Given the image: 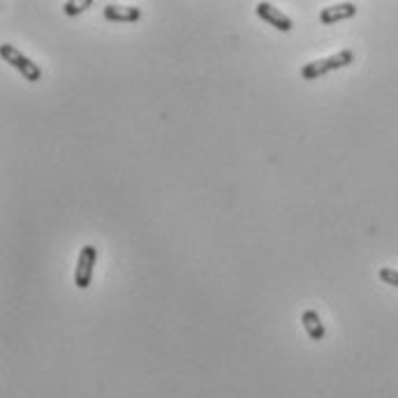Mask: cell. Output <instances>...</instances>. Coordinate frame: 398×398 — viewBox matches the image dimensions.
Wrapping results in <instances>:
<instances>
[{
  "instance_id": "9c48e42d",
  "label": "cell",
  "mask_w": 398,
  "mask_h": 398,
  "mask_svg": "<svg viewBox=\"0 0 398 398\" xmlns=\"http://www.w3.org/2000/svg\"><path fill=\"white\" fill-rule=\"evenodd\" d=\"M91 5H93L91 0H84V3H72V0H70V3L63 5V12L67 14V17H74V14H81L86 7H91Z\"/></svg>"
},
{
  "instance_id": "ba28073f",
  "label": "cell",
  "mask_w": 398,
  "mask_h": 398,
  "mask_svg": "<svg viewBox=\"0 0 398 398\" xmlns=\"http://www.w3.org/2000/svg\"><path fill=\"white\" fill-rule=\"evenodd\" d=\"M380 280L382 283H387V285H392V287H398V271L392 266H382L380 269Z\"/></svg>"
},
{
  "instance_id": "52a82bcc",
  "label": "cell",
  "mask_w": 398,
  "mask_h": 398,
  "mask_svg": "<svg viewBox=\"0 0 398 398\" xmlns=\"http://www.w3.org/2000/svg\"><path fill=\"white\" fill-rule=\"evenodd\" d=\"M301 325L306 329V334L311 341H325L327 336V329H325V322L320 320L318 311H313V308H308V311H304L301 315Z\"/></svg>"
},
{
  "instance_id": "3957f363",
  "label": "cell",
  "mask_w": 398,
  "mask_h": 398,
  "mask_svg": "<svg viewBox=\"0 0 398 398\" xmlns=\"http://www.w3.org/2000/svg\"><path fill=\"white\" fill-rule=\"evenodd\" d=\"M95 264H97V248L84 246L77 257V269H74V285H77L79 290H88V285L93 280Z\"/></svg>"
},
{
  "instance_id": "7a4b0ae2",
  "label": "cell",
  "mask_w": 398,
  "mask_h": 398,
  "mask_svg": "<svg viewBox=\"0 0 398 398\" xmlns=\"http://www.w3.org/2000/svg\"><path fill=\"white\" fill-rule=\"evenodd\" d=\"M0 58H3L5 63H10L14 70L21 72V77L26 81H40L42 79V70L40 65L33 63L31 58L26 54H21L17 47H12V44H0Z\"/></svg>"
},
{
  "instance_id": "6da1fadb",
  "label": "cell",
  "mask_w": 398,
  "mask_h": 398,
  "mask_svg": "<svg viewBox=\"0 0 398 398\" xmlns=\"http://www.w3.org/2000/svg\"><path fill=\"white\" fill-rule=\"evenodd\" d=\"M355 63V51L352 49H343V51H336V54L327 56V58H320V61H313V63H306L301 67V77L306 81H315L320 77H325L329 72H336V70H343Z\"/></svg>"
},
{
  "instance_id": "5b68a950",
  "label": "cell",
  "mask_w": 398,
  "mask_h": 398,
  "mask_svg": "<svg viewBox=\"0 0 398 398\" xmlns=\"http://www.w3.org/2000/svg\"><path fill=\"white\" fill-rule=\"evenodd\" d=\"M355 14H357L355 3H334V5H327L325 10L320 12V24L334 26V24H338V21L352 19Z\"/></svg>"
},
{
  "instance_id": "8992f818",
  "label": "cell",
  "mask_w": 398,
  "mask_h": 398,
  "mask_svg": "<svg viewBox=\"0 0 398 398\" xmlns=\"http://www.w3.org/2000/svg\"><path fill=\"white\" fill-rule=\"evenodd\" d=\"M104 19L114 21V24H134V21L141 19V10L132 5H104Z\"/></svg>"
},
{
  "instance_id": "277c9868",
  "label": "cell",
  "mask_w": 398,
  "mask_h": 398,
  "mask_svg": "<svg viewBox=\"0 0 398 398\" xmlns=\"http://www.w3.org/2000/svg\"><path fill=\"white\" fill-rule=\"evenodd\" d=\"M255 14L280 33H290L292 28H294V24H292V19L287 17V14L280 12V7H276L271 3H257L255 5Z\"/></svg>"
}]
</instances>
